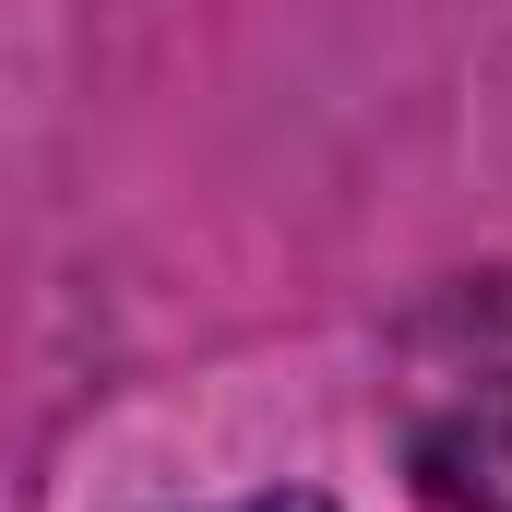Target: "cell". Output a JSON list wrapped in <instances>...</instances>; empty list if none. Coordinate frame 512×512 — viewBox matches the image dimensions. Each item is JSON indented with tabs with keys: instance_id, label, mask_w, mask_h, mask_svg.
<instances>
[{
	"instance_id": "1",
	"label": "cell",
	"mask_w": 512,
	"mask_h": 512,
	"mask_svg": "<svg viewBox=\"0 0 512 512\" xmlns=\"http://www.w3.org/2000/svg\"><path fill=\"white\" fill-rule=\"evenodd\" d=\"M382 417L417 512H512V274H453L393 322Z\"/></svg>"
},
{
	"instance_id": "2",
	"label": "cell",
	"mask_w": 512,
	"mask_h": 512,
	"mask_svg": "<svg viewBox=\"0 0 512 512\" xmlns=\"http://www.w3.org/2000/svg\"><path fill=\"white\" fill-rule=\"evenodd\" d=\"M191 512H334L322 489H239V501H191Z\"/></svg>"
}]
</instances>
